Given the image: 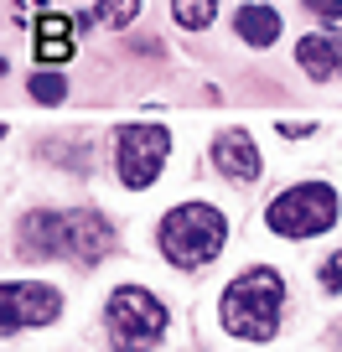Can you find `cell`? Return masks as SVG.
<instances>
[{
    "label": "cell",
    "instance_id": "277c9868",
    "mask_svg": "<svg viewBox=\"0 0 342 352\" xmlns=\"http://www.w3.org/2000/svg\"><path fill=\"white\" fill-rule=\"evenodd\" d=\"M265 223L280 239H317L337 223V192L327 182H296L265 208Z\"/></svg>",
    "mask_w": 342,
    "mask_h": 352
},
{
    "label": "cell",
    "instance_id": "d6986e66",
    "mask_svg": "<svg viewBox=\"0 0 342 352\" xmlns=\"http://www.w3.org/2000/svg\"><path fill=\"white\" fill-rule=\"evenodd\" d=\"M42 11V0H16V16H36Z\"/></svg>",
    "mask_w": 342,
    "mask_h": 352
},
{
    "label": "cell",
    "instance_id": "ac0fdd59",
    "mask_svg": "<svg viewBox=\"0 0 342 352\" xmlns=\"http://www.w3.org/2000/svg\"><path fill=\"white\" fill-rule=\"evenodd\" d=\"M311 130H317L311 120H280V135H296V140H301V135H311Z\"/></svg>",
    "mask_w": 342,
    "mask_h": 352
},
{
    "label": "cell",
    "instance_id": "9a60e30c",
    "mask_svg": "<svg viewBox=\"0 0 342 352\" xmlns=\"http://www.w3.org/2000/svg\"><path fill=\"white\" fill-rule=\"evenodd\" d=\"M36 57H42V63H67V57H73V36H36Z\"/></svg>",
    "mask_w": 342,
    "mask_h": 352
},
{
    "label": "cell",
    "instance_id": "5bb4252c",
    "mask_svg": "<svg viewBox=\"0 0 342 352\" xmlns=\"http://www.w3.org/2000/svg\"><path fill=\"white\" fill-rule=\"evenodd\" d=\"M26 94H32L36 104H63V99H67V78L36 73V78H26Z\"/></svg>",
    "mask_w": 342,
    "mask_h": 352
},
{
    "label": "cell",
    "instance_id": "ba28073f",
    "mask_svg": "<svg viewBox=\"0 0 342 352\" xmlns=\"http://www.w3.org/2000/svg\"><path fill=\"white\" fill-rule=\"evenodd\" d=\"M213 161H218V171L228 176V182H254V176L265 171V161H259V151H254L249 130H223L218 140H213Z\"/></svg>",
    "mask_w": 342,
    "mask_h": 352
},
{
    "label": "cell",
    "instance_id": "8992f818",
    "mask_svg": "<svg viewBox=\"0 0 342 352\" xmlns=\"http://www.w3.org/2000/svg\"><path fill=\"white\" fill-rule=\"evenodd\" d=\"M6 331H21V327H52L57 311H63V296L42 280H6Z\"/></svg>",
    "mask_w": 342,
    "mask_h": 352
},
{
    "label": "cell",
    "instance_id": "2e32d148",
    "mask_svg": "<svg viewBox=\"0 0 342 352\" xmlns=\"http://www.w3.org/2000/svg\"><path fill=\"white\" fill-rule=\"evenodd\" d=\"M317 285L327 290V296H342V249L321 259V270H317Z\"/></svg>",
    "mask_w": 342,
    "mask_h": 352
},
{
    "label": "cell",
    "instance_id": "3957f363",
    "mask_svg": "<svg viewBox=\"0 0 342 352\" xmlns=\"http://www.w3.org/2000/svg\"><path fill=\"white\" fill-rule=\"evenodd\" d=\"M104 321H109L114 352H151L156 342L166 337V306L151 296V290H140V285H120L114 290Z\"/></svg>",
    "mask_w": 342,
    "mask_h": 352
},
{
    "label": "cell",
    "instance_id": "e0dca14e",
    "mask_svg": "<svg viewBox=\"0 0 342 352\" xmlns=\"http://www.w3.org/2000/svg\"><path fill=\"white\" fill-rule=\"evenodd\" d=\"M301 6H306V11H317L332 32H342V0H301Z\"/></svg>",
    "mask_w": 342,
    "mask_h": 352
},
{
    "label": "cell",
    "instance_id": "7a4b0ae2",
    "mask_svg": "<svg viewBox=\"0 0 342 352\" xmlns=\"http://www.w3.org/2000/svg\"><path fill=\"white\" fill-rule=\"evenodd\" d=\"M156 243H161V254L177 264V270H202V264H213L223 254V243H228V218H223L218 208H208V202H182V208H171L161 218Z\"/></svg>",
    "mask_w": 342,
    "mask_h": 352
},
{
    "label": "cell",
    "instance_id": "4fadbf2b",
    "mask_svg": "<svg viewBox=\"0 0 342 352\" xmlns=\"http://www.w3.org/2000/svg\"><path fill=\"white\" fill-rule=\"evenodd\" d=\"M135 16H140V0H99V6H94V21H99V26H109V32L130 26Z\"/></svg>",
    "mask_w": 342,
    "mask_h": 352
},
{
    "label": "cell",
    "instance_id": "6da1fadb",
    "mask_svg": "<svg viewBox=\"0 0 342 352\" xmlns=\"http://www.w3.org/2000/svg\"><path fill=\"white\" fill-rule=\"evenodd\" d=\"M280 306H286V280H280L275 270H265V264H254V270H244V275L223 290L218 316H223V327H228L233 337L270 342L280 331Z\"/></svg>",
    "mask_w": 342,
    "mask_h": 352
},
{
    "label": "cell",
    "instance_id": "5b68a950",
    "mask_svg": "<svg viewBox=\"0 0 342 352\" xmlns=\"http://www.w3.org/2000/svg\"><path fill=\"white\" fill-rule=\"evenodd\" d=\"M166 151H171V135L166 124H120L114 130V171L130 192L151 187L166 166Z\"/></svg>",
    "mask_w": 342,
    "mask_h": 352
},
{
    "label": "cell",
    "instance_id": "30bf717a",
    "mask_svg": "<svg viewBox=\"0 0 342 352\" xmlns=\"http://www.w3.org/2000/svg\"><path fill=\"white\" fill-rule=\"evenodd\" d=\"M21 249L36 259L63 254V212H26L21 218Z\"/></svg>",
    "mask_w": 342,
    "mask_h": 352
},
{
    "label": "cell",
    "instance_id": "7c38bea8",
    "mask_svg": "<svg viewBox=\"0 0 342 352\" xmlns=\"http://www.w3.org/2000/svg\"><path fill=\"white\" fill-rule=\"evenodd\" d=\"M171 16H177L187 32H202V26H213V16H218V0H171Z\"/></svg>",
    "mask_w": 342,
    "mask_h": 352
},
{
    "label": "cell",
    "instance_id": "9c48e42d",
    "mask_svg": "<svg viewBox=\"0 0 342 352\" xmlns=\"http://www.w3.org/2000/svg\"><path fill=\"white\" fill-rule=\"evenodd\" d=\"M296 63L306 67V78H337L342 73V32H327V36H301V47H296Z\"/></svg>",
    "mask_w": 342,
    "mask_h": 352
},
{
    "label": "cell",
    "instance_id": "8fae6325",
    "mask_svg": "<svg viewBox=\"0 0 342 352\" xmlns=\"http://www.w3.org/2000/svg\"><path fill=\"white\" fill-rule=\"evenodd\" d=\"M233 36H244L249 47H270L280 36V11L275 6H239L233 11Z\"/></svg>",
    "mask_w": 342,
    "mask_h": 352
},
{
    "label": "cell",
    "instance_id": "52a82bcc",
    "mask_svg": "<svg viewBox=\"0 0 342 352\" xmlns=\"http://www.w3.org/2000/svg\"><path fill=\"white\" fill-rule=\"evenodd\" d=\"M109 243H114V233H109V223H104L99 212H89V208L63 212V254L67 259L99 264L104 254H109Z\"/></svg>",
    "mask_w": 342,
    "mask_h": 352
},
{
    "label": "cell",
    "instance_id": "ffe728a7",
    "mask_svg": "<svg viewBox=\"0 0 342 352\" xmlns=\"http://www.w3.org/2000/svg\"><path fill=\"white\" fill-rule=\"evenodd\" d=\"M337 342H342V331H337Z\"/></svg>",
    "mask_w": 342,
    "mask_h": 352
}]
</instances>
